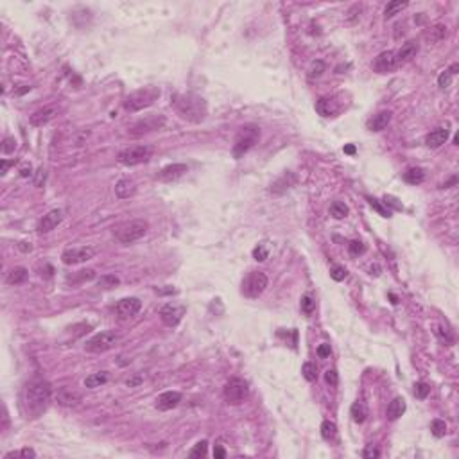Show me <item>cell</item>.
<instances>
[{"label": "cell", "mask_w": 459, "mask_h": 459, "mask_svg": "<svg viewBox=\"0 0 459 459\" xmlns=\"http://www.w3.org/2000/svg\"><path fill=\"white\" fill-rule=\"evenodd\" d=\"M447 139H449V130L440 128V130H434L427 135V139H425V146L431 148V149H438V148H442L443 144L447 142Z\"/></svg>", "instance_id": "cell-21"}, {"label": "cell", "mask_w": 459, "mask_h": 459, "mask_svg": "<svg viewBox=\"0 0 459 459\" xmlns=\"http://www.w3.org/2000/svg\"><path fill=\"white\" fill-rule=\"evenodd\" d=\"M25 278H27V269L25 268H14L7 273L5 282H7L9 286H16V284H22Z\"/></svg>", "instance_id": "cell-31"}, {"label": "cell", "mask_w": 459, "mask_h": 459, "mask_svg": "<svg viewBox=\"0 0 459 459\" xmlns=\"http://www.w3.org/2000/svg\"><path fill=\"white\" fill-rule=\"evenodd\" d=\"M160 97V90L156 86H146V88H140L133 94H130L124 101V110L126 112H140L144 108H149L156 99Z\"/></svg>", "instance_id": "cell-3"}, {"label": "cell", "mask_w": 459, "mask_h": 459, "mask_svg": "<svg viewBox=\"0 0 459 459\" xmlns=\"http://www.w3.org/2000/svg\"><path fill=\"white\" fill-rule=\"evenodd\" d=\"M148 221H144V219H135V221H130V223L122 224L119 230H117V239H119V242H122V244H131V242L139 241V239H142L146 233H148Z\"/></svg>", "instance_id": "cell-4"}, {"label": "cell", "mask_w": 459, "mask_h": 459, "mask_svg": "<svg viewBox=\"0 0 459 459\" xmlns=\"http://www.w3.org/2000/svg\"><path fill=\"white\" fill-rule=\"evenodd\" d=\"M206 449H208V442L206 440H203V442L196 443V447L190 451V458H205L206 456Z\"/></svg>", "instance_id": "cell-39"}, {"label": "cell", "mask_w": 459, "mask_h": 459, "mask_svg": "<svg viewBox=\"0 0 459 459\" xmlns=\"http://www.w3.org/2000/svg\"><path fill=\"white\" fill-rule=\"evenodd\" d=\"M121 284V278L117 277V275H104V277L99 278L97 286L101 287V289H113V287H117Z\"/></svg>", "instance_id": "cell-34"}, {"label": "cell", "mask_w": 459, "mask_h": 459, "mask_svg": "<svg viewBox=\"0 0 459 459\" xmlns=\"http://www.w3.org/2000/svg\"><path fill=\"white\" fill-rule=\"evenodd\" d=\"M142 308V302L139 298H124L115 307V314L119 319H130L135 314H139Z\"/></svg>", "instance_id": "cell-12"}, {"label": "cell", "mask_w": 459, "mask_h": 459, "mask_svg": "<svg viewBox=\"0 0 459 459\" xmlns=\"http://www.w3.org/2000/svg\"><path fill=\"white\" fill-rule=\"evenodd\" d=\"M350 415H352V420L355 424H362L366 416H368V407L362 400H357L352 406V409H350Z\"/></svg>", "instance_id": "cell-29"}, {"label": "cell", "mask_w": 459, "mask_h": 459, "mask_svg": "<svg viewBox=\"0 0 459 459\" xmlns=\"http://www.w3.org/2000/svg\"><path fill=\"white\" fill-rule=\"evenodd\" d=\"M56 113H58V108L56 106H45V108H41V110H38V112L32 113L29 122H31V126H34V128H41V126L49 124L54 117H56Z\"/></svg>", "instance_id": "cell-17"}, {"label": "cell", "mask_w": 459, "mask_h": 459, "mask_svg": "<svg viewBox=\"0 0 459 459\" xmlns=\"http://www.w3.org/2000/svg\"><path fill=\"white\" fill-rule=\"evenodd\" d=\"M259 137H260V131L257 130L255 126H246V128H242V130L239 131V135H237V139H235V146H233V156H235V158H241V156H244L246 153L250 151L255 144H257Z\"/></svg>", "instance_id": "cell-6"}, {"label": "cell", "mask_w": 459, "mask_h": 459, "mask_svg": "<svg viewBox=\"0 0 459 459\" xmlns=\"http://www.w3.org/2000/svg\"><path fill=\"white\" fill-rule=\"evenodd\" d=\"M50 397H52V388L47 380L36 379L27 384L23 389V406L27 407V415L36 418L41 411L47 409Z\"/></svg>", "instance_id": "cell-1"}, {"label": "cell", "mask_w": 459, "mask_h": 459, "mask_svg": "<svg viewBox=\"0 0 459 459\" xmlns=\"http://www.w3.org/2000/svg\"><path fill=\"white\" fill-rule=\"evenodd\" d=\"M330 215L334 219H344L348 215V206L344 203H341V201H334L330 205Z\"/></svg>", "instance_id": "cell-35"}, {"label": "cell", "mask_w": 459, "mask_h": 459, "mask_svg": "<svg viewBox=\"0 0 459 459\" xmlns=\"http://www.w3.org/2000/svg\"><path fill=\"white\" fill-rule=\"evenodd\" d=\"M108 382V373L106 371H97V373H92L88 375L85 379V386L88 389H95V388H101L103 384Z\"/></svg>", "instance_id": "cell-28"}, {"label": "cell", "mask_w": 459, "mask_h": 459, "mask_svg": "<svg viewBox=\"0 0 459 459\" xmlns=\"http://www.w3.org/2000/svg\"><path fill=\"white\" fill-rule=\"evenodd\" d=\"M248 384L242 379H232L228 380L226 386H224V400L228 404H241L244 402V398L248 397Z\"/></svg>", "instance_id": "cell-10"}, {"label": "cell", "mask_w": 459, "mask_h": 459, "mask_svg": "<svg viewBox=\"0 0 459 459\" xmlns=\"http://www.w3.org/2000/svg\"><path fill=\"white\" fill-rule=\"evenodd\" d=\"M404 179H406L409 185H420V183H424L425 172H424V169H420V167H411V169H407L406 172H404Z\"/></svg>", "instance_id": "cell-30"}, {"label": "cell", "mask_w": 459, "mask_h": 459, "mask_svg": "<svg viewBox=\"0 0 459 459\" xmlns=\"http://www.w3.org/2000/svg\"><path fill=\"white\" fill-rule=\"evenodd\" d=\"M316 112L319 113L321 117H334L335 113L339 112V106L335 104L334 99L321 97V99H317V103H316Z\"/></svg>", "instance_id": "cell-23"}, {"label": "cell", "mask_w": 459, "mask_h": 459, "mask_svg": "<svg viewBox=\"0 0 459 459\" xmlns=\"http://www.w3.org/2000/svg\"><path fill=\"white\" fill-rule=\"evenodd\" d=\"M9 165H14V161H7V160H2V169H0V174L4 176L5 172H7Z\"/></svg>", "instance_id": "cell-54"}, {"label": "cell", "mask_w": 459, "mask_h": 459, "mask_svg": "<svg viewBox=\"0 0 459 459\" xmlns=\"http://www.w3.org/2000/svg\"><path fill=\"white\" fill-rule=\"evenodd\" d=\"M416 52H418V43L416 41H407L406 45H402V49L397 52V61L398 65L404 61H409V59H413L416 56Z\"/></svg>", "instance_id": "cell-25"}, {"label": "cell", "mask_w": 459, "mask_h": 459, "mask_svg": "<svg viewBox=\"0 0 459 459\" xmlns=\"http://www.w3.org/2000/svg\"><path fill=\"white\" fill-rule=\"evenodd\" d=\"M431 431H433V434L436 438H443L447 434V424L443 422V420H433V424H431Z\"/></svg>", "instance_id": "cell-37"}, {"label": "cell", "mask_w": 459, "mask_h": 459, "mask_svg": "<svg viewBox=\"0 0 459 459\" xmlns=\"http://www.w3.org/2000/svg\"><path fill=\"white\" fill-rule=\"evenodd\" d=\"M151 158V149L148 146H133V148H126L119 153L117 160L121 161L122 165H139V163H146V161Z\"/></svg>", "instance_id": "cell-8"}, {"label": "cell", "mask_w": 459, "mask_h": 459, "mask_svg": "<svg viewBox=\"0 0 459 459\" xmlns=\"http://www.w3.org/2000/svg\"><path fill=\"white\" fill-rule=\"evenodd\" d=\"M214 458L215 459H224L226 458V451H224L221 445H215L214 447Z\"/></svg>", "instance_id": "cell-50"}, {"label": "cell", "mask_w": 459, "mask_h": 459, "mask_svg": "<svg viewBox=\"0 0 459 459\" xmlns=\"http://www.w3.org/2000/svg\"><path fill=\"white\" fill-rule=\"evenodd\" d=\"M296 181H298V179H296V174L287 172V174H284L280 179H277V181L273 183V185H271V192H273V194H284L287 188L295 187Z\"/></svg>", "instance_id": "cell-22"}, {"label": "cell", "mask_w": 459, "mask_h": 459, "mask_svg": "<svg viewBox=\"0 0 459 459\" xmlns=\"http://www.w3.org/2000/svg\"><path fill=\"white\" fill-rule=\"evenodd\" d=\"M323 72H325V63L321 61V59H317V61L312 63L310 72H308V77H310V79H314V77H319Z\"/></svg>", "instance_id": "cell-41"}, {"label": "cell", "mask_w": 459, "mask_h": 459, "mask_svg": "<svg viewBox=\"0 0 459 459\" xmlns=\"http://www.w3.org/2000/svg\"><path fill=\"white\" fill-rule=\"evenodd\" d=\"M56 400H58L59 406H77L81 402V393L74 391L70 388H59L58 393H56Z\"/></svg>", "instance_id": "cell-19"}, {"label": "cell", "mask_w": 459, "mask_h": 459, "mask_svg": "<svg viewBox=\"0 0 459 459\" xmlns=\"http://www.w3.org/2000/svg\"><path fill=\"white\" fill-rule=\"evenodd\" d=\"M407 7V2H402V0H393V2H389L388 5H386V9H384V16L386 18H393L395 14H398L402 11V9Z\"/></svg>", "instance_id": "cell-33"}, {"label": "cell", "mask_w": 459, "mask_h": 459, "mask_svg": "<svg viewBox=\"0 0 459 459\" xmlns=\"http://www.w3.org/2000/svg\"><path fill=\"white\" fill-rule=\"evenodd\" d=\"M179 115L190 122H203L206 117V101L196 94H183L176 101Z\"/></svg>", "instance_id": "cell-2"}, {"label": "cell", "mask_w": 459, "mask_h": 459, "mask_svg": "<svg viewBox=\"0 0 459 459\" xmlns=\"http://www.w3.org/2000/svg\"><path fill=\"white\" fill-rule=\"evenodd\" d=\"M330 352H332V350H330V344H319V346H317V355H319L321 359H326V357L330 355Z\"/></svg>", "instance_id": "cell-49"}, {"label": "cell", "mask_w": 459, "mask_h": 459, "mask_svg": "<svg viewBox=\"0 0 459 459\" xmlns=\"http://www.w3.org/2000/svg\"><path fill=\"white\" fill-rule=\"evenodd\" d=\"M140 382H142V375H137V377H133V379H130V380H128V382H126V384H128L130 388H133V386H139Z\"/></svg>", "instance_id": "cell-52"}, {"label": "cell", "mask_w": 459, "mask_h": 459, "mask_svg": "<svg viewBox=\"0 0 459 459\" xmlns=\"http://www.w3.org/2000/svg\"><path fill=\"white\" fill-rule=\"evenodd\" d=\"M370 271H371V275H375V277H377V275H380V273H379L380 269H379V266H377V264H375V266H371Z\"/></svg>", "instance_id": "cell-58"}, {"label": "cell", "mask_w": 459, "mask_h": 459, "mask_svg": "<svg viewBox=\"0 0 459 459\" xmlns=\"http://www.w3.org/2000/svg\"><path fill=\"white\" fill-rule=\"evenodd\" d=\"M368 203H370V205L373 206V208L377 210V212H379L382 217H391V210L386 208V206H384L379 199H375V197H368Z\"/></svg>", "instance_id": "cell-38"}, {"label": "cell", "mask_w": 459, "mask_h": 459, "mask_svg": "<svg viewBox=\"0 0 459 459\" xmlns=\"http://www.w3.org/2000/svg\"><path fill=\"white\" fill-rule=\"evenodd\" d=\"M181 402V393L178 391H165L160 397L156 398V409L160 411H170Z\"/></svg>", "instance_id": "cell-18"}, {"label": "cell", "mask_w": 459, "mask_h": 459, "mask_svg": "<svg viewBox=\"0 0 459 459\" xmlns=\"http://www.w3.org/2000/svg\"><path fill=\"white\" fill-rule=\"evenodd\" d=\"M187 172H188V167L185 163H172V165L163 167V169L158 172V179L165 183H170V181H176V179L183 178Z\"/></svg>", "instance_id": "cell-15"}, {"label": "cell", "mask_w": 459, "mask_h": 459, "mask_svg": "<svg viewBox=\"0 0 459 459\" xmlns=\"http://www.w3.org/2000/svg\"><path fill=\"white\" fill-rule=\"evenodd\" d=\"M14 148H16V140L13 139V137H7V139L4 140V146H2V153L4 154H9V153H13Z\"/></svg>", "instance_id": "cell-47"}, {"label": "cell", "mask_w": 459, "mask_h": 459, "mask_svg": "<svg viewBox=\"0 0 459 459\" xmlns=\"http://www.w3.org/2000/svg\"><path fill=\"white\" fill-rule=\"evenodd\" d=\"M321 436H323V440H326V442H332V440L337 436V425H335L334 422H330V420H325V422L321 424Z\"/></svg>", "instance_id": "cell-32"}, {"label": "cell", "mask_w": 459, "mask_h": 459, "mask_svg": "<svg viewBox=\"0 0 459 459\" xmlns=\"http://www.w3.org/2000/svg\"><path fill=\"white\" fill-rule=\"evenodd\" d=\"M31 170H32V169H31V165H29V167H22V170H20V174H22L23 178H27V176H31V174H32Z\"/></svg>", "instance_id": "cell-56"}, {"label": "cell", "mask_w": 459, "mask_h": 459, "mask_svg": "<svg viewBox=\"0 0 459 459\" xmlns=\"http://www.w3.org/2000/svg\"><path fill=\"white\" fill-rule=\"evenodd\" d=\"M458 70H459V65L454 63V65H451V68H447L445 72H442L440 77H438V86H440V88H449V86L452 85V79H454V76L458 74Z\"/></svg>", "instance_id": "cell-27"}, {"label": "cell", "mask_w": 459, "mask_h": 459, "mask_svg": "<svg viewBox=\"0 0 459 459\" xmlns=\"http://www.w3.org/2000/svg\"><path fill=\"white\" fill-rule=\"evenodd\" d=\"M391 112H388V110H384V112H379L377 115H373L370 119V121L366 122V128L370 131H382L386 130L389 126V122H391Z\"/></svg>", "instance_id": "cell-20"}, {"label": "cell", "mask_w": 459, "mask_h": 459, "mask_svg": "<svg viewBox=\"0 0 459 459\" xmlns=\"http://www.w3.org/2000/svg\"><path fill=\"white\" fill-rule=\"evenodd\" d=\"M344 153H346V154H355V146H352V144L344 146Z\"/></svg>", "instance_id": "cell-57"}, {"label": "cell", "mask_w": 459, "mask_h": 459, "mask_svg": "<svg viewBox=\"0 0 459 459\" xmlns=\"http://www.w3.org/2000/svg\"><path fill=\"white\" fill-rule=\"evenodd\" d=\"M362 458H366V459H377V458H380V451L375 445H368L364 449V452H362Z\"/></svg>", "instance_id": "cell-46"}, {"label": "cell", "mask_w": 459, "mask_h": 459, "mask_svg": "<svg viewBox=\"0 0 459 459\" xmlns=\"http://www.w3.org/2000/svg\"><path fill=\"white\" fill-rule=\"evenodd\" d=\"M18 456L23 459H29V458H36V452L32 449H22V451L18 452Z\"/></svg>", "instance_id": "cell-51"}, {"label": "cell", "mask_w": 459, "mask_h": 459, "mask_svg": "<svg viewBox=\"0 0 459 459\" xmlns=\"http://www.w3.org/2000/svg\"><path fill=\"white\" fill-rule=\"evenodd\" d=\"M119 343V335L115 332H101V334H95L92 339H88L85 344L86 352L92 353H104L108 350H112L115 344Z\"/></svg>", "instance_id": "cell-7"}, {"label": "cell", "mask_w": 459, "mask_h": 459, "mask_svg": "<svg viewBox=\"0 0 459 459\" xmlns=\"http://www.w3.org/2000/svg\"><path fill=\"white\" fill-rule=\"evenodd\" d=\"M266 287H268V277H266L262 271H251L250 275L242 280L241 293L246 298L255 300L262 295L264 291H266Z\"/></svg>", "instance_id": "cell-5"}, {"label": "cell", "mask_w": 459, "mask_h": 459, "mask_svg": "<svg viewBox=\"0 0 459 459\" xmlns=\"http://www.w3.org/2000/svg\"><path fill=\"white\" fill-rule=\"evenodd\" d=\"M398 67V61H397V52H393V50H384V52H380L377 58H375V63H373V68L379 74H388V72L395 70V68Z\"/></svg>", "instance_id": "cell-13"}, {"label": "cell", "mask_w": 459, "mask_h": 459, "mask_svg": "<svg viewBox=\"0 0 459 459\" xmlns=\"http://www.w3.org/2000/svg\"><path fill=\"white\" fill-rule=\"evenodd\" d=\"M165 126V117L163 115H149L142 121H139L137 124H133L131 128V137H142L146 133H151V131L161 130Z\"/></svg>", "instance_id": "cell-11"}, {"label": "cell", "mask_w": 459, "mask_h": 459, "mask_svg": "<svg viewBox=\"0 0 459 459\" xmlns=\"http://www.w3.org/2000/svg\"><path fill=\"white\" fill-rule=\"evenodd\" d=\"M302 373H304L305 380H308V382H314V380L317 379L316 366L312 364V362H305V364L302 366Z\"/></svg>", "instance_id": "cell-36"}, {"label": "cell", "mask_w": 459, "mask_h": 459, "mask_svg": "<svg viewBox=\"0 0 459 459\" xmlns=\"http://www.w3.org/2000/svg\"><path fill=\"white\" fill-rule=\"evenodd\" d=\"M63 217H65V212H63V210H50L49 214L43 215V217L40 219V223H38V232L40 233L52 232L54 228L63 221Z\"/></svg>", "instance_id": "cell-16"}, {"label": "cell", "mask_w": 459, "mask_h": 459, "mask_svg": "<svg viewBox=\"0 0 459 459\" xmlns=\"http://www.w3.org/2000/svg\"><path fill=\"white\" fill-rule=\"evenodd\" d=\"M18 248H20V250H22L23 253H29V251L32 250V246L29 244V242H20V244H18Z\"/></svg>", "instance_id": "cell-55"}, {"label": "cell", "mask_w": 459, "mask_h": 459, "mask_svg": "<svg viewBox=\"0 0 459 459\" xmlns=\"http://www.w3.org/2000/svg\"><path fill=\"white\" fill-rule=\"evenodd\" d=\"M429 393H431V388H429V384H425V382L415 384V395H416V398H420V400H424V398H427Z\"/></svg>", "instance_id": "cell-42"}, {"label": "cell", "mask_w": 459, "mask_h": 459, "mask_svg": "<svg viewBox=\"0 0 459 459\" xmlns=\"http://www.w3.org/2000/svg\"><path fill=\"white\" fill-rule=\"evenodd\" d=\"M43 181H45V170L40 169V170H38V179L34 181V185H36V187H41V183H43Z\"/></svg>", "instance_id": "cell-53"}, {"label": "cell", "mask_w": 459, "mask_h": 459, "mask_svg": "<svg viewBox=\"0 0 459 459\" xmlns=\"http://www.w3.org/2000/svg\"><path fill=\"white\" fill-rule=\"evenodd\" d=\"M348 251H350L352 257H359V255H362L366 251V246H364V242H361V241H352L348 244Z\"/></svg>", "instance_id": "cell-40"}, {"label": "cell", "mask_w": 459, "mask_h": 459, "mask_svg": "<svg viewBox=\"0 0 459 459\" xmlns=\"http://www.w3.org/2000/svg\"><path fill=\"white\" fill-rule=\"evenodd\" d=\"M325 380L330 384V386H337V373H335V370H326L325 371Z\"/></svg>", "instance_id": "cell-48"}, {"label": "cell", "mask_w": 459, "mask_h": 459, "mask_svg": "<svg viewBox=\"0 0 459 459\" xmlns=\"http://www.w3.org/2000/svg\"><path fill=\"white\" fill-rule=\"evenodd\" d=\"M135 190H137V187H135V183L131 181V179L124 178L115 185V194H117V197H121V199L131 197L135 194Z\"/></svg>", "instance_id": "cell-26"}, {"label": "cell", "mask_w": 459, "mask_h": 459, "mask_svg": "<svg viewBox=\"0 0 459 459\" xmlns=\"http://www.w3.org/2000/svg\"><path fill=\"white\" fill-rule=\"evenodd\" d=\"M407 406H406V400L402 397H397L393 398V402L388 406V411H386V416H388V420H391V422H395V420L400 418L404 413H406Z\"/></svg>", "instance_id": "cell-24"}, {"label": "cell", "mask_w": 459, "mask_h": 459, "mask_svg": "<svg viewBox=\"0 0 459 459\" xmlns=\"http://www.w3.org/2000/svg\"><path fill=\"white\" fill-rule=\"evenodd\" d=\"M97 255V250L94 246H81V248H70V250L63 251L61 260L67 266H76V264H83L92 260Z\"/></svg>", "instance_id": "cell-9"}, {"label": "cell", "mask_w": 459, "mask_h": 459, "mask_svg": "<svg viewBox=\"0 0 459 459\" xmlns=\"http://www.w3.org/2000/svg\"><path fill=\"white\" fill-rule=\"evenodd\" d=\"M268 255H269L268 248H266V246H262V244H259L253 250V259L257 260V262H264V260L268 259Z\"/></svg>", "instance_id": "cell-45"}, {"label": "cell", "mask_w": 459, "mask_h": 459, "mask_svg": "<svg viewBox=\"0 0 459 459\" xmlns=\"http://www.w3.org/2000/svg\"><path fill=\"white\" fill-rule=\"evenodd\" d=\"M314 308H316V302L312 300V296L305 295L304 298H302V310H304L305 314H312Z\"/></svg>", "instance_id": "cell-43"}, {"label": "cell", "mask_w": 459, "mask_h": 459, "mask_svg": "<svg viewBox=\"0 0 459 459\" xmlns=\"http://www.w3.org/2000/svg\"><path fill=\"white\" fill-rule=\"evenodd\" d=\"M187 308L181 307V305H174V304H167L161 307L160 310V317L167 326H176L181 321L183 314H185Z\"/></svg>", "instance_id": "cell-14"}, {"label": "cell", "mask_w": 459, "mask_h": 459, "mask_svg": "<svg viewBox=\"0 0 459 459\" xmlns=\"http://www.w3.org/2000/svg\"><path fill=\"white\" fill-rule=\"evenodd\" d=\"M330 277L335 282H343L346 278V269L343 266H334V268L330 269Z\"/></svg>", "instance_id": "cell-44"}]
</instances>
